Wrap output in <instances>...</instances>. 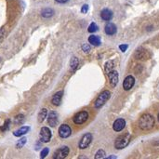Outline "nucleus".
I'll list each match as a JSON object with an SVG mask.
<instances>
[{
    "label": "nucleus",
    "instance_id": "obj_24",
    "mask_svg": "<svg viewBox=\"0 0 159 159\" xmlns=\"http://www.w3.org/2000/svg\"><path fill=\"white\" fill-rule=\"evenodd\" d=\"M98 30V26H97V24L95 23V22H92L89 26V33H94L95 31H97Z\"/></svg>",
    "mask_w": 159,
    "mask_h": 159
},
{
    "label": "nucleus",
    "instance_id": "obj_20",
    "mask_svg": "<svg viewBox=\"0 0 159 159\" xmlns=\"http://www.w3.org/2000/svg\"><path fill=\"white\" fill-rule=\"evenodd\" d=\"M47 111L45 108L39 112V114H38V122L39 123H42L45 120V118L47 117Z\"/></svg>",
    "mask_w": 159,
    "mask_h": 159
},
{
    "label": "nucleus",
    "instance_id": "obj_4",
    "mask_svg": "<svg viewBox=\"0 0 159 159\" xmlns=\"http://www.w3.org/2000/svg\"><path fill=\"white\" fill-rule=\"evenodd\" d=\"M151 56L152 55H151L150 51L146 48H143V47H140L135 52V58L137 60H140V61H147L151 58Z\"/></svg>",
    "mask_w": 159,
    "mask_h": 159
},
{
    "label": "nucleus",
    "instance_id": "obj_14",
    "mask_svg": "<svg viewBox=\"0 0 159 159\" xmlns=\"http://www.w3.org/2000/svg\"><path fill=\"white\" fill-rule=\"evenodd\" d=\"M47 122L50 125V127H54L57 126L58 123V115L55 112H50V114L48 115V118H47Z\"/></svg>",
    "mask_w": 159,
    "mask_h": 159
},
{
    "label": "nucleus",
    "instance_id": "obj_9",
    "mask_svg": "<svg viewBox=\"0 0 159 159\" xmlns=\"http://www.w3.org/2000/svg\"><path fill=\"white\" fill-rule=\"evenodd\" d=\"M71 133H72L71 127L68 125H66V124H62L59 127V135L62 139H66V138L70 137L71 136Z\"/></svg>",
    "mask_w": 159,
    "mask_h": 159
},
{
    "label": "nucleus",
    "instance_id": "obj_3",
    "mask_svg": "<svg viewBox=\"0 0 159 159\" xmlns=\"http://www.w3.org/2000/svg\"><path fill=\"white\" fill-rule=\"evenodd\" d=\"M129 142H130V135L129 134L121 135L115 140V147L116 149H123V148H125L128 145Z\"/></svg>",
    "mask_w": 159,
    "mask_h": 159
},
{
    "label": "nucleus",
    "instance_id": "obj_18",
    "mask_svg": "<svg viewBox=\"0 0 159 159\" xmlns=\"http://www.w3.org/2000/svg\"><path fill=\"white\" fill-rule=\"evenodd\" d=\"M89 44L93 46H100V38L97 36H90L89 37Z\"/></svg>",
    "mask_w": 159,
    "mask_h": 159
},
{
    "label": "nucleus",
    "instance_id": "obj_7",
    "mask_svg": "<svg viewBox=\"0 0 159 159\" xmlns=\"http://www.w3.org/2000/svg\"><path fill=\"white\" fill-rule=\"evenodd\" d=\"M39 136H40V141L42 142L47 143V142H48L51 140L52 134H51V131H50V129L48 127H42L40 129V135Z\"/></svg>",
    "mask_w": 159,
    "mask_h": 159
},
{
    "label": "nucleus",
    "instance_id": "obj_27",
    "mask_svg": "<svg viewBox=\"0 0 159 159\" xmlns=\"http://www.w3.org/2000/svg\"><path fill=\"white\" fill-rule=\"evenodd\" d=\"M26 141H27V140H26V138H22V139H21L20 141H19V142L17 143V148H21L25 143H26Z\"/></svg>",
    "mask_w": 159,
    "mask_h": 159
},
{
    "label": "nucleus",
    "instance_id": "obj_12",
    "mask_svg": "<svg viewBox=\"0 0 159 159\" xmlns=\"http://www.w3.org/2000/svg\"><path fill=\"white\" fill-rule=\"evenodd\" d=\"M104 31L106 33V35H108V36H114L116 34V31H117V28H116V26L115 24L112 23V22H109L105 25V27H104Z\"/></svg>",
    "mask_w": 159,
    "mask_h": 159
},
{
    "label": "nucleus",
    "instance_id": "obj_1",
    "mask_svg": "<svg viewBox=\"0 0 159 159\" xmlns=\"http://www.w3.org/2000/svg\"><path fill=\"white\" fill-rule=\"evenodd\" d=\"M154 118L150 114H144L140 117L139 120V127L142 130H150L154 126Z\"/></svg>",
    "mask_w": 159,
    "mask_h": 159
},
{
    "label": "nucleus",
    "instance_id": "obj_16",
    "mask_svg": "<svg viewBox=\"0 0 159 159\" xmlns=\"http://www.w3.org/2000/svg\"><path fill=\"white\" fill-rule=\"evenodd\" d=\"M100 17L103 21H110L113 18V12L108 9H104L100 12Z\"/></svg>",
    "mask_w": 159,
    "mask_h": 159
},
{
    "label": "nucleus",
    "instance_id": "obj_6",
    "mask_svg": "<svg viewBox=\"0 0 159 159\" xmlns=\"http://www.w3.org/2000/svg\"><path fill=\"white\" fill-rule=\"evenodd\" d=\"M92 142V135L91 133H86L85 135H83V137L81 138V140L79 141V143H78V147L84 150L86 149Z\"/></svg>",
    "mask_w": 159,
    "mask_h": 159
},
{
    "label": "nucleus",
    "instance_id": "obj_8",
    "mask_svg": "<svg viewBox=\"0 0 159 159\" xmlns=\"http://www.w3.org/2000/svg\"><path fill=\"white\" fill-rule=\"evenodd\" d=\"M69 148L67 146H63V147H61L60 149H58L54 154H53V158L54 159H63L65 157H67V155L69 154Z\"/></svg>",
    "mask_w": 159,
    "mask_h": 159
},
{
    "label": "nucleus",
    "instance_id": "obj_33",
    "mask_svg": "<svg viewBox=\"0 0 159 159\" xmlns=\"http://www.w3.org/2000/svg\"><path fill=\"white\" fill-rule=\"evenodd\" d=\"M158 121H159V114H158Z\"/></svg>",
    "mask_w": 159,
    "mask_h": 159
},
{
    "label": "nucleus",
    "instance_id": "obj_22",
    "mask_svg": "<svg viewBox=\"0 0 159 159\" xmlns=\"http://www.w3.org/2000/svg\"><path fill=\"white\" fill-rule=\"evenodd\" d=\"M104 68H105V72L107 73V74H109L110 72H112L113 71V68H114V62L113 61H108L107 62L105 63Z\"/></svg>",
    "mask_w": 159,
    "mask_h": 159
},
{
    "label": "nucleus",
    "instance_id": "obj_10",
    "mask_svg": "<svg viewBox=\"0 0 159 159\" xmlns=\"http://www.w3.org/2000/svg\"><path fill=\"white\" fill-rule=\"evenodd\" d=\"M134 84H135V78L132 75H128L125 78V80L123 82V88L125 90H129L134 86Z\"/></svg>",
    "mask_w": 159,
    "mask_h": 159
},
{
    "label": "nucleus",
    "instance_id": "obj_2",
    "mask_svg": "<svg viewBox=\"0 0 159 159\" xmlns=\"http://www.w3.org/2000/svg\"><path fill=\"white\" fill-rule=\"evenodd\" d=\"M110 97H111L110 91H108V90H104V91H102V92L99 95L98 99L96 100V101H95V103H94L95 108L100 109V107H102V106L105 104V102L110 99Z\"/></svg>",
    "mask_w": 159,
    "mask_h": 159
},
{
    "label": "nucleus",
    "instance_id": "obj_25",
    "mask_svg": "<svg viewBox=\"0 0 159 159\" xmlns=\"http://www.w3.org/2000/svg\"><path fill=\"white\" fill-rule=\"evenodd\" d=\"M104 155H105V152H104L102 149H100V150H99V151L96 153L95 158H96V159H100V158H103Z\"/></svg>",
    "mask_w": 159,
    "mask_h": 159
},
{
    "label": "nucleus",
    "instance_id": "obj_30",
    "mask_svg": "<svg viewBox=\"0 0 159 159\" xmlns=\"http://www.w3.org/2000/svg\"><path fill=\"white\" fill-rule=\"evenodd\" d=\"M128 47V46L127 45H120L119 46V48H120V50L121 51H123V52H125L126 50H127V48Z\"/></svg>",
    "mask_w": 159,
    "mask_h": 159
},
{
    "label": "nucleus",
    "instance_id": "obj_17",
    "mask_svg": "<svg viewBox=\"0 0 159 159\" xmlns=\"http://www.w3.org/2000/svg\"><path fill=\"white\" fill-rule=\"evenodd\" d=\"M29 130H30V127H29L24 126V127H21V128H19L18 130L14 131L13 135L16 136V137H21V136H22V135H24V134H26V133H28Z\"/></svg>",
    "mask_w": 159,
    "mask_h": 159
},
{
    "label": "nucleus",
    "instance_id": "obj_11",
    "mask_svg": "<svg viewBox=\"0 0 159 159\" xmlns=\"http://www.w3.org/2000/svg\"><path fill=\"white\" fill-rule=\"evenodd\" d=\"M126 127V121L123 119V118H119V119H116L113 125V128L115 131L116 132H119L121 130H123Z\"/></svg>",
    "mask_w": 159,
    "mask_h": 159
},
{
    "label": "nucleus",
    "instance_id": "obj_15",
    "mask_svg": "<svg viewBox=\"0 0 159 159\" xmlns=\"http://www.w3.org/2000/svg\"><path fill=\"white\" fill-rule=\"evenodd\" d=\"M62 95H63V91H58L57 93H55L54 95H53L52 100H51L53 105L58 106V105L61 104V102H62Z\"/></svg>",
    "mask_w": 159,
    "mask_h": 159
},
{
    "label": "nucleus",
    "instance_id": "obj_21",
    "mask_svg": "<svg viewBox=\"0 0 159 159\" xmlns=\"http://www.w3.org/2000/svg\"><path fill=\"white\" fill-rule=\"evenodd\" d=\"M78 63H79V62H78V59H77L76 57L72 58V60H71V64H70L71 71H75L76 68H77V66H78Z\"/></svg>",
    "mask_w": 159,
    "mask_h": 159
},
{
    "label": "nucleus",
    "instance_id": "obj_26",
    "mask_svg": "<svg viewBox=\"0 0 159 159\" xmlns=\"http://www.w3.org/2000/svg\"><path fill=\"white\" fill-rule=\"evenodd\" d=\"M9 125H10V120L9 119H8V120H6V122L4 123V125L1 127V131H6V130H8L9 129Z\"/></svg>",
    "mask_w": 159,
    "mask_h": 159
},
{
    "label": "nucleus",
    "instance_id": "obj_19",
    "mask_svg": "<svg viewBox=\"0 0 159 159\" xmlns=\"http://www.w3.org/2000/svg\"><path fill=\"white\" fill-rule=\"evenodd\" d=\"M41 14L44 18H49V17L53 16V14H54V10H53L52 9H45L42 10Z\"/></svg>",
    "mask_w": 159,
    "mask_h": 159
},
{
    "label": "nucleus",
    "instance_id": "obj_5",
    "mask_svg": "<svg viewBox=\"0 0 159 159\" xmlns=\"http://www.w3.org/2000/svg\"><path fill=\"white\" fill-rule=\"evenodd\" d=\"M89 119V113L87 111H82V112H79L77 113L74 118H73V121L74 124L76 125H82L84 124L87 120Z\"/></svg>",
    "mask_w": 159,
    "mask_h": 159
},
{
    "label": "nucleus",
    "instance_id": "obj_28",
    "mask_svg": "<svg viewBox=\"0 0 159 159\" xmlns=\"http://www.w3.org/2000/svg\"><path fill=\"white\" fill-rule=\"evenodd\" d=\"M48 152H49L48 148H44V149L42 150L41 153H40V157H41V158H45V157L48 154Z\"/></svg>",
    "mask_w": 159,
    "mask_h": 159
},
{
    "label": "nucleus",
    "instance_id": "obj_23",
    "mask_svg": "<svg viewBox=\"0 0 159 159\" xmlns=\"http://www.w3.org/2000/svg\"><path fill=\"white\" fill-rule=\"evenodd\" d=\"M23 120H24L23 115H18L14 118V123L17 124V125H20V124H21V123L23 122Z\"/></svg>",
    "mask_w": 159,
    "mask_h": 159
},
{
    "label": "nucleus",
    "instance_id": "obj_29",
    "mask_svg": "<svg viewBox=\"0 0 159 159\" xmlns=\"http://www.w3.org/2000/svg\"><path fill=\"white\" fill-rule=\"evenodd\" d=\"M88 10H89V6H88V5H84V6L82 7V9H81V12H82V13H87Z\"/></svg>",
    "mask_w": 159,
    "mask_h": 159
},
{
    "label": "nucleus",
    "instance_id": "obj_31",
    "mask_svg": "<svg viewBox=\"0 0 159 159\" xmlns=\"http://www.w3.org/2000/svg\"><path fill=\"white\" fill-rule=\"evenodd\" d=\"M90 49V47H89V46H88L87 44H85V45H83V50L84 51H86V52H88V50H89Z\"/></svg>",
    "mask_w": 159,
    "mask_h": 159
},
{
    "label": "nucleus",
    "instance_id": "obj_13",
    "mask_svg": "<svg viewBox=\"0 0 159 159\" xmlns=\"http://www.w3.org/2000/svg\"><path fill=\"white\" fill-rule=\"evenodd\" d=\"M108 75H109V80H110L111 87L115 88L118 83V73L116 71H112L108 74Z\"/></svg>",
    "mask_w": 159,
    "mask_h": 159
},
{
    "label": "nucleus",
    "instance_id": "obj_32",
    "mask_svg": "<svg viewBox=\"0 0 159 159\" xmlns=\"http://www.w3.org/2000/svg\"><path fill=\"white\" fill-rule=\"evenodd\" d=\"M55 1L58 3H61V4H64V3H67L69 0H55Z\"/></svg>",
    "mask_w": 159,
    "mask_h": 159
}]
</instances>
